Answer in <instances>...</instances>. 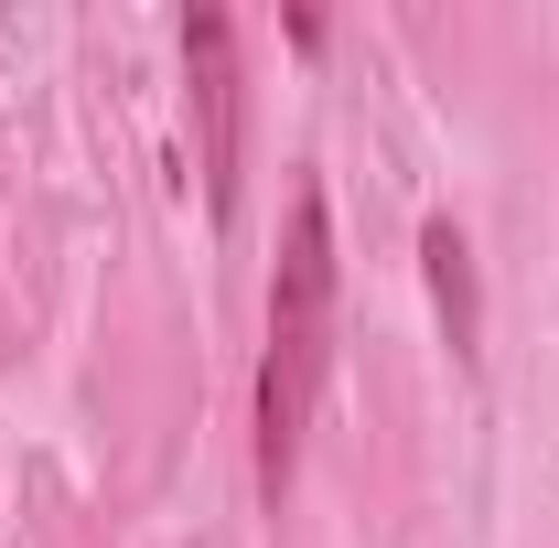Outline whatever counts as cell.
<instances>
[{
	"instance_id": "cell-3",
	"label": "cell",
	"mask_w": 559,
	"mask_h": 548,
	"mask_svg": "<svg viewBox=\"0 0 559 548\" xmlns=\"http://www.w3.org/2000/svg\"><path fill=\"white\" fill-rule=\"evenodd\" d=\"M419 279H430L441 344L474 366V355H485V279H474V237H463L452 215H430V226H419Z\"/></svg>"
},
{
	"instance_id": "cell-2",
	"label": "cell",
	"mask_w": 559,
	"mask_h": 548,
	"mask_svg": "<svg viewBox=\"0 0 559 548\" xmlns=\"http://www.w3.org/2000/svg\"><path fill=\"white\" fill-rule=\"evenodd\" d=\"M183 86H194V130H205V215L237 226V162H248V75H237V22L183 11Z\"/></svg>"
},
{
	"instance_id": "cell-1",
	"label": "cell",
	"mask_w": 559,
	"mask_h": 548,
	"mask_svg": "<svg viewBox=\"0 0 559 548\" xmlns=\"http://www.w3.org/2000/svg\"><path fill=\"white\" fill-rule=\"evenodd\" d=\"M334 344H345V270H334V205L323 183L290 194V226H280V270H270V344H259V495H290L301 474V441H312V409L334 388Z\"/></svg>"
}]
</instances>
